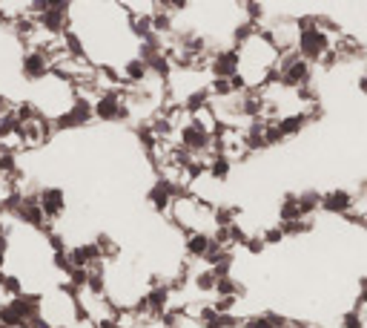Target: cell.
Listing matches in <instances>:
<instances>
[{
    "instance_id": "cell-1",
    "label": "cell",
    "mask_w": 367,
    "mask_h": 328,
    "mask_svg": "<svg viewBox=\"0 0 367 328\" xmlns=\"http://www.w3.org/2000/svg\"><path fill=\"white\" fill-rule=\"evenodd\" d=\"M40 299H43V294H35V291L6 299L3 306H0V322L6 328H29L35 320H40Z\"/></svg>"
},
{
    "instance_id": "cell-2",
    "label": "cell",
    "mask_w": 367,
    "mask_h": 328,
    "mask_svg": "<svg viewBox=\"0 0 367 328\" xmlns=\"http://www.w3.org/2000/svg\"><path fill=\"white\" fill-rule=\"evenodd\" d=\"M20 75L38 84L46 75H52V55H49L43 46H32V50H23L20 55Z\"/></svg>"
},
{
    "instance_id": "cell-3",
    "label": "cell",
    "mask_w": 367,
    "mask_h": 328,
    "mask_svg": "<svg viewBox=\"0 0 367 328\" xmlns=\"http://www.w3.org/2000/svg\"><path fill=\"white\" fill-rule=\"evenodd\" d=\"M38 204L43 210L46 222L52 225L66 214V193L61 191V187H43V191L38 193Z\"/></svg>"
},
{
    "instance_id": "cell-4",
    "label": "cell",
    "mask_w": 367,
    "mask_h": 328,
    "mask_svg": "<svg viewBox=\"0 0 367 328\" xmlns=\"http://www.w3.org/2000/svg\"><path fill=\"white\" fill-rule=\"evenodd\" d=\"M0 291H3L9 299L26 294V291H23V279L17 274H9V271H0Z\"/></svg>"
},
{
    "instance_id": "cell-5",
    "label": "cell",
    "mask_w": 367,
    "mask_h": 328,
    "mask_svg": "<svg viewBox=\"0 0 367 328\" xmlns=\"http://www.w3.org/2000/svg\"><path fill=\"white\" fill-rule=\"evenodd\" d=\"M9 112H15V104H12V98H9V96H0V121H3Z\"/></svg>"
},
{
    "instance_id": "cell-6",
    "label": "cell",
    "mask_w": 367,
    "mask_h": 328,
    "mask_svg": "<svg viewBox=\"0 0 367 328\" xmlns=\"http://www.w3.org/2000/svg\"><path fill=\"white\" fill-rule=\"evenodd\" d=\"M315 328H353L350 322H330V325H315Z\"/></svg>"
},
{
    "instance_id": "cell-7",
    "label": "cell",
    "mask_w": 367,
    "mask_h": 328,
    "mask_svg": "<svg viewBox=\"0 0 367 328\" xmlns=\"http://www.w3.org/2000/svg\"><path fill=\"white\" fill-rule=\"evenodd\" d=\"M0 328H6V325H3V322H0Z\"/></svg>"
}]
</instances>
